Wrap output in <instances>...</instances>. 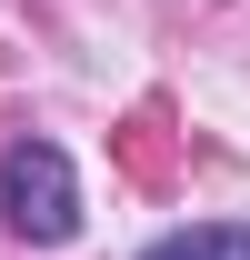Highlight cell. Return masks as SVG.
Here are the masks:
<instances>
[{
  "label": "cell",
  "mask_w": 250,
  "mask_h": 260,
  "mask_svg": "<svg viewBox=\"0 0 250 260\" xmlns=\"http://www.w3.org/2000/svg\"><path fill=\"white\" fill-rule=\"evenodd\" d=\"M0 220L20 230L30 250H60L70 230H80V180H70L60 140H10L0 150Z\"/></svg>",
  "instance_id": "1"
},
{
  "label": "cell",
  "mask_w": 250,
  "mask_h": 260,
  "mask_svg": "<svg viewBox=\"0 0 250 260\" xmlns=\"http://www.w3.org/2000/svg\"><path fill=\"white\" fill-rule=\"evenodd\" d=\"M140 260H250V220H190V230H160Z\"/></svg>",
  "instance_id": "2"
}]
</instances>
